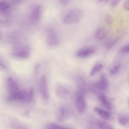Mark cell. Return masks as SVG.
Here are the masks:
<instances>
[{
	"label": "cell",
	"instance_id": "obj_1",
	"mask_svg": "<svg viewBox=\"0 0 129 129\" xmlns=\"http://www.w3.org/2000/svg\"><path fill=\"white\" fill-rule=\"evenodd\" d=\"M19 2L17 1L11 2L6 0L0 1V15L2 18L0 20V22L2 24L9 23L12 13L16 4Z\"/></svg>",
	"mask_w": 129,
	"mask_h": 129
},
{
	"label": "cell",
	"instance_id": "obj_2",
	"mask_svg": "<svg viewBox=\"0 0 129 129\" xmlns=\"http://www.w3.org/2000/svg\"><path fill=\"white\" fill-rule=\"evenodd\" d=\"M46 40L47 45L50 47L58 46L60 43V38L57 31L52 26L48 27L46 30Z\"/></svg>",
	"mask_w": 129,
	"mask_h": 129
},
{
	"label": "cell",
	"instance_id": "obj_3",
	"mask_svg": "<svg viewBox=\"0 0 129 129\" xmlns=\"http://www.w3.org/2000/svg\"><path fill=\"white\" fill-rule=\"evenodd\" d=\"M28 14V20L32 24H38L41 18L42 9L41 6L38 4H34L30 8Z\"/></svg>",
	"mask_w": 129,
	"mask_h": 129
},
{
	"label": "cell",
	"instance_id": "obj_4",
	"mask_svg": "<svg viewBox=\"0 0 129 129\" xmlns=\"http://www.w3.org/2000/svg\"><path fill=\"white\" fill-rule=\"evenodd\" d=\"M33 94L34 90L32 89L28 91L20 90L14 95L9 96L7 99L10 101H19L28 102L32 99Z\"/></svg>",
	"mask_w": 129,
	"mask_h": 129
},
{
	"label": "cell",
	"instance_id": "obj_5",
	"mask_svg": "<svg viewBox=\"0 0 129 129\" xmlns=\"http://www.w3.org/2000/svg\"><path fill=\"white\" fill-rule=\"evenodd\" d=\"M83 11L81 9L76 8L69 11L63 19L64 22L67 24H71L78 22L82 18Z\"/></svg>",
	"mask_w": 129,
	"mask_h": 129
},
{
	"label": "cell",
	"instance_id": "obj_6",
	"mask_svg": "<svg viewBox=\"0 0 129 129\" xmlns=\"http://www.w3.org/2000/svg\"><path fill=\"white\" fill-rule=\"evenodd\" d=\"M39 88L42 99L44 100H47L49 98V95L46 78L44 75H43L40 78Z\"/></svg>",
	"mask_w": 129,
	"mask_h": 129
},
{
	"label": "cell",
	"instance_id": "obj_7",
	"mask_svg": "<svg viewBox=\"0 0 129 129\" xmlns=\"http://www.w3.org/2000/svg\"><path fill=\"white\" fill-rule=\"evenodd\" d=\"M76 102L78 109L81 113L84 112L86 108V104L82 90L78 92L76 98Z\"/></svg>",
	"mask_w": 129,
	"mask_h": 129
},
{
	"label": "cell",
	"instance_id": "obj_8",
	"mask_svg": "<svg viewBox=\"0 0 129 129\" xmlns=\"http://www.w3.org/2000/svg\"><path fill=\"white\" fill-rule=\"evenodd\" d=\"M7 85L9 96L15 95L20 90L16 82L11 78L7 79Z\"/></svg>",
	"mask_w": 129,
	"mask_h": 129
},
{
	"label": "cell",
	"instance_id": "obj_9",
	"mask_svg": "<svg viewBox=\"0 0 129 129\" xmlns=\"http://www.w3.org/2000/svg\"><path fill=\"white\" fill-rule=\"evenodd\" d=\"M95 48L92 46H88L81 49L78 51L77 55L80 57H83L87 56L94 53Z\"/></svg>",
	"mask_w": 129,
	"mask_h": 129
},
{
	"label": "cell",
	"instance_id": "obj_10",
	"mask_svg": "<svg viewBox=\"0 0 129 129\" xmlns=\"http://www.w3.org/2000/svg\"><path fill=\"white\" fill-rule=\"evenodd\" d=\"M95 86L98 89L101 90H106L108 86V81L106 76L102 74L101 77L100 81L95 84Z\"/></svg>",
	"mask_w": 129,
	"mask_h": 129
},
{
	"label": "cell",
	"instance_id": "obj_11",
	"mask_svg": "<svg viewBox=\"0 0 129 129\" xmlns=\"http://www.w3.org/2000/svg\"><path fill=\"white\" fill-rule=\"evenodd\" d=\"M95 112L103 119L109 120L111 119V116L107 111L101 108H95L94 109Z\"/></svg>",
	"mask_w": 129,
	"mask_h": 129
},
{
	"label": "cell",
	"instance_id": "obj_12",
	"mask_svg": "<svg viewBox=\"0 0 129 129\" xmlns=\"http://www.w3.org/2000/svg\"><path fill=\"white\" fill-rule=\"evenodd\" d=\"M99 99L104 106L107 109L111 110L114 108V106L107 100L105 95H101Z\"/></svg>",
	"mask_w": 129,
	"mask_h": 129
},
{
	"label": "cell",
	"instance_id": "obj_13",
	"mask_svg": "<svg viewBox=\"0 0 129 129\" xmlns=\"http://www.w3.org/2000/svg\"><path fill=\"white\" fill-rule=\"evenodd\" d=\"M106 35L105 31L102 28H100L98 29L95 33L96 38L100 40L104 39L106 36Z\"/></svg>",
	"mask_w": 129,
	"mask_h": 129
},
{
	"label": "cell",
	"instance_id": "obj_14",
	"mask_svg": "<svg viewBox=\"0 0 129 129\" xmlns=\"http://www.w3.org/2000/svg\"><path fill=\"white\" fill-rule=\"evenodd\" d=\"M98 126L101 129H114L109 123L105 121L99 122L98 123Z\"/></svg>",
	"mask_w": 129,
	"mask_h": 129
},
{
	"label": "cell",
	"instance_id": "obj_15",
	"mask_svg": "<svg viewBox=\"0 0 129 129\" xmlns=\"http://www.w3.org/2000/svg\"><path fill=\"white\" fill-rule=\"evenodd\" d=\"M103 68V66L101 64H99L95 66L92 69L90 73V76L94 75L97 72L101 70Z\"/></svg>",
	"mask_w": 129,
	"mask_h": 129
},
{
	"label": "cell",
	"instance_id": "obj_16",
	"mask_svg": "<svg viewBox=\"0 0 129 129\" xmlns=\"http://www.w3.org/2000/svg\"><path fill=\"white\" fill-rule=\"evenodd\" d=\"M46 129H72L54 123H50L47 126Z\"/></svg>",
	"mask_w": 129,
	"mask_h": 129
},
{
	"label": "cell",
	"instance_id": "obj_17",
	"mask_svg": "<svg viewBox=\"0 0 129 129\" xmlns=\"http://www.w3.org/2000/svg\"><path fill=\"white\" fill-rule=\"evenodd\" d=\"M118 121L120 124L124 125L126 124L128 121V118L125 117H121L119 118Z\"/></svg>",
	"mask_w": 129,
	"mask_h": 129
},
{
	"label": "cell",
	"instance_id": "obj_18",
	"mask_svg": "<svg viewBox=\"0 0 129 129\" xmlns=\"http://www.w3.org/2000/svg\"><path fill=\"white\" fill-rule=\"evenodd\" d=\"M120 66V65L119 64L114 67L110 70V72L111 74H114L117 73L119 70Z\"/></svg>",
	"mask_w": 129,
	"mask_h": 129
},
{
	"label": "cell",
	"instance_id": "obj_19",
	"mask_svg": "<svg viewBox=\"0 0 129 129\" xmlns=\"http://www.w3.org/2000/svg\"><path fill=\"white\" fill-rule=\"evenodd\" d=\"M121 51L123 53L129 52V45L123 47L121 49Z\"/></svg>",
	"mask_w": 129,
	"mask_h": 129
},
{
	"label": "cell",
	"instance_id": "obj_20",
	"mask_svg": "<svg viewBox=\"0 0 129 129\" xmlns=\"http://www.w3.org/2000/svg\"><path fill=\"white\" fill-rule=\"evenodd\" d=\"M123 7L125 10L129 11V0L125 1L123 4Z\"/></svg>",
	"mask_w": 129,
	"mask_h": 129
},
{
	"label": "cell",
	"instance_id": "obj_21",
	"mask_svg": "<svg viewBox=\"0 0 129 129\" xmlns=\"http://www.w3.org/2000/svg\"><path fill=\"white\" fill-rule=\"evenodd\" d=\"M121 1L120 0H112L111 2V5L113 7L116 6Z\"/></svg>",
	"mask_w": 129,
	"mask_h": 129
},
{
	"label": "cell",
	"instance_id": "obj_22",
	"mask_svg": "<svg viewBox=\"0 0 129 129\" xmlns=\"http://www.w3.org/2000/svg\"><path fill=\"white\" fill-rule=\"evenodd\" d=\"M106 22L108 23H110L112 21V17L111 16L109 15H107L106 18Z\"/></svg>",
	"mask_w": 129,
	"mask_h": 129
},
{
	"label": "cell",
	"instance_id": "obj_23",
	"mask_svg": "<svg viewBox=\"0 0 129 129\" xmlns=\"http://www.w3.org/2000/svg\"><path fill=\"white\" fill-rule=\"evenodd\" d=\"M60 2L61 4L63 5H65L67 4L68 2V1L65 0H60Z\"/></svg>",
	"mask_w": 129,
	"mask_h": 129
},
{
	"label": "cell",
	"instance_id": "obj_24",
	"mask_svg": "<svg viewBox=\"0 0 129 129\" xmlns=\"http://www.w3.org/2000/svg\"><path fill=\"white\" fill-rule=\"evenodd\" d=\"M128 105L129 109V100L128 101Z\"/></svg>",
	"mask_w": 129,
	"mask_h": 129
}]
</instances>
